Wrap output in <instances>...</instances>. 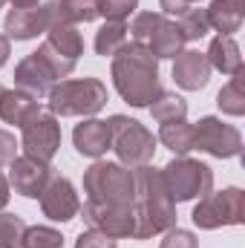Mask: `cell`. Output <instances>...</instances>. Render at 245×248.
I'll use <instances>...</instances> for the list:
<instances>
[{"label":"cell","mask_w":245,"mask_h":248,"mask_svg":"<svg viewBox=\"0 0 245 248\" xmlns=\"http://www.w3.org/2000/svg\"><path fill=\"white\" fill-rule=\"evenodd\" d=\"M193 225L202 231H214L222 225H240L245 219V193L240 187H225L219 193H205L190 214Z\"/></svg>","instance_id":"8"},{"label":"cell","mask_w":245,"mask_h":248,"mask_svg":"<svg viewBox=\"0 0 245 248\" xmlns=\"http://www.w3.org/2000/svg\"><path fill=\"white\" fill-rule=\"evenodd\" d=\"M0 98H3V84H0Z\"/></svg>","instance_id":"39"},{"label":"cell","mask_w":245,"mask_h":248,"mask_svg":"<svg viewBox=\"0 0 245 248\" xmlns=\"http://www.w3.org/2000/svg\"><path fill=\"white\" fill-rule=\"evenodd\" d=\"M49 15L63 23H90L98 17V0H52L46 3Z\"/></svg>","instance_id":"22"},{"label":"cell","mask_w":245,"mask_h":248,"mask_svg":"<svg viewBox=\"0 0 245 248\" xmlns=\"http://www.w3.org/2000/svg\"><path fill=\"white\" fill-rule=\"evenodd\" d=\"M138 9V0H98V17L104 20H127Z\"/></svg>","instance_id":"31"},{"label":"cell","mask_w":245,"mask_h":248,"mask_svg":"<svg viewBox=\"0 0 245 248\" xmlns=\"http://www.w3.org/2000/svg\"><path fill=\"white\" fill-rule=\"evenodd\" d=\"M46 110L55 116H84L92 119L107 107V87L98 78L58 81L46 95Z\"/></svg>","instance_id":"4"},{"label":"cell","mask_w":245,"mask_h":248,"mask_svg":"<svg viewBox=\"0 0 245 248\" xmlns=\"http://www.w3.org/2000/svg\"><path fill=\"white\" fill-rule=\"evenodd\" d=\"M49 26V9L46 6H20L12 9L3 20V32L12 41H32Z\"/></svg>","instance_id":"14"},{"label":"cell","mask_w":245,"mask_h":248,"mask_svg":"<svg viewBox=\"0 0 245 248\" xmlns=\"http://www.w3.org/2000/svg\"><path fill=\"white\" fill-rule=\"evenodd\" d=\"M38 107H41V104H38L35 95H29V93H23V90H3V98H0V119L6 124L23 127Z\"/></svg>","instance_id":"21"},{"label":"cell","mask_w":245,"mask_h":248,"mask_svg":"<svg viewBox=\"0 0 245 248\" xmlns=\"http://www.w3.org/2000/svg\"><path fill=\"white\" fill-rule=\"evenodd\" d=\"M75 248H119V243H116L110 234L90 228V231H81V234H78Z\"/></svg>","instance_id":"32"},{"label":"cell","mask_w":245,"mask_h":248,"mask_svg":"<svg viewBox=\"0 0 245 248\" xmlns=\"http://www.w3.org/2000/svg\"><path fill=\"white\" fill-rule=\"evenodd\" d=\"M3 3H6V0H0V9H3Z\"/></svg>","instance_id":"40"},{"label":"cell","mask_w":245,"mask_h":248,"mask_svg":"<svg viewBox=\"0 0 245 248\" xmlns=\"http://www.w3.org/2000/svg\"><path fill=\"white\" fill-rule=\"evenodd\" d=\"M46 44L72 61H78V55H84V41H81L78 29L72 23H63L58 17H52V15H49V26H46Z\"/></svg>","instance_id":"20"},{"label":"cell","mask_w":245,"mask_h":248,"mask_svg":"<svg viewBox=\"0 0 245 248\" xmlns=\"http://www.w3.org/2000/svg\"><path fill=\"white\" fill-rule=\"evenodd\" d=\"M205 58L211 63V69H219L222 75H234L243 69V55H240V46L231 35H216L205 52Z\"/></svg>","instance_id":"19"},{"label":"cell","mask_w":245,"mask_h":248,"mask_svg":"<svg viewBox=\"0 0 245 248\" xmlns=\"http://www.w3.org/2000/svg\"><path fill=\"white\" fill-rule=\"evenodd\" d=\"M136 179V202H133V217H136V234L133 240H150L168 228L176 225V202L165 185L162 170L153 165L133 168Z\"/></svg>","instance_id":"2"},{"label":"cell","mask_w":245,"mask_h":248,"mask_svg":"<svg viewBox=\"0 0 245 248\" xmlns=\"http://www.w3.org/2000/svg\"><path fill=\"white\" fill-rule=\"evenodd\" d=\"M84 222L95 231L110 234L113 240H124L136 234V217L133 211H122V208H104V205H84Z\"/></svg>","instance_id":"13"},{"label":"cell","mask_w":245,"mask_h":248,"mask_svg":"<svg viewBox=\"0 0 245 248\" xmlns=\"http://www.w3.org/2000/svg\"><path fill=\"white\" fill-rule=\"evenodd\" d=\"M205 15L211 29H216L219 35H234L245 20V0H211Z\"/></svg>","instance_id":"18"},{"label":"cell","mask_w":245,"mask_h":248,"mask_svg":"<svg viewBox=\"0 0 245 248\" xmlns=\"http://www.w3.org/2000/svg\"><path fill=\"white\" fill-rule=\"evenodd\" d=\"M107 127H110V147L116 150L124 168H141L153 162L156 136L141 122L127 119V116H110Z\"/></svg>","instance_id":"6"},{"label":"cell","mask_w":245,"mask_h":248,"mask_svg":"<svg viewBox=\"0 0 245 248\" xmlns=\"http://www.w3.org/2000/svg\"><path fill=\"white\" fill-rule=\"evenodd\" d=\"M15 156H17V141H15V136H12L9 130H0V168L12 165Z\"/></svg>","instance_id":"34"},{"label":"cell","mask_w":245,"mask_h":248,"mask_svg":"<svg viewBox=\"0 0 245 248\" xmlns=\"http://www.w3.org/2000/svg\"><path fill=\"white\" fill-rule=\"evenodd\" d=\"M72 141H75V150L87 159H101L107 150H110V127L101 119H87L75 127L72 133Z\"/></svg>","instance_id":"17"},{"label":"cell","mask_w":245,"mask_h":248,"mask_svg":"<svg viewBox=\"0 0 245 248\" xmlns=\"http://www.w3.org/2000/svg\"><path fill=\"white\" fill-rule=\"evenodd\" d=\"M26 222L15 214H0V248H20Z\"/></svg>","instance_id":"29"},{"label":"cell","mask_w":245,"mask_h":248,"mask_svg":"<svg viewBox=\"0 0 245 248\" xmlns=\"http://www.w3.org/2000/svg\"><path fill=\"white\" fill-rule=\"evenodd\" d=\"M196 3H202V0H159L162 15H173V17L184 15V12H187L190 6H196Z\"/></svg>","instance_id":"35"},{"label":"cell","mask_w":245,"mask_h":248,"mask_svg":"<svg viewBox=\"0 0 245 248\" xmlns=\"http://www.w3.org/2000/svg\"><path fill=\"white\" fill-rule=\"evenodd\" d=\"M49 179H52L49 165L35 162L29 156H15V162L9 165V185L26 199H38L44 187L49 185Z\"/></svg>","instance_id":"12"},{"label":"cell","mask_w":245,"mask_h":248,"mask_svg":"<svg viewBox=\"0 0 245 248\" xmlns=\"http://www.w3.org/2000/svg\"><path fill=\"white\" fill-rule=\"evenodd\" d=\"M193 150H205L216 159H234L243 150V136L234 124H225L216 116H205L193 127Z\"/></svg>","instance_id":"10"},{"label":"cell","mask_w":245,"mask_h":248,"mask_svg":"<svg viewBox=\"0 0 245 248\" xmlns=\"http://www.w3.org/2000/svg\"><path fill=\"white\" fill-rule=\"evenodd\" d=\"M124 44H127V23L124 20H107L98 32H95V52L98 55H116L119 49H122Z\"/></svg>","instance_id":"25"},{"label":"cell","mask_w":245,"mask_h":248,"mask_svg":"<svg viewBox=\"0 0 245 248\" xmlns=\"http://www.w3.org/2000/svg\"><path fill=\"white\" fill-rule=\"evenodd\" d=\"M159 248H199V246H196V237L190 231H184V228H168V234H165V240H162Z\"/></svg>","instance_id":"33"},{"label":"cell","mask_w":245,"mask_h":248,"mask_svg":"<svg viewBox=\"0 0 245 248\" xmlns=\"http://www.w3.org/2000/svg\"><path fill=\"white\" fill-rule=\"evenodd\" d=\"M162 176H165V185L170 190L173 202L202 199L214 187V170L205 162H196V159H187V156H176L173 162H168Z\"/></svg>","instance_id":"7"},{"label":"cell","mask_w":245,"mask_h":248,"mask_svg":"<svg viewBox=\"0 0 245 248\" xmlns=\"http://www.w3.org/2000/svg\"><path fill=\"white\" fill-rule=\"evenodd\" d=\"M38 55L44 58V63L52 69V75H55L58 81L69 78V75H72V69H75V61H72V58H66V55H61L58 49H52L49 44H41V46H38Z\"/></svg>","instance_id":"30"},{"label":"cell","mask_w":245,"mask_h":248,"mask_svg":"<svg viewBox=\"0 0 245 248\" xmlns=\"http://www.w3.org/2000/svg\"><path fill=\"white\" fill-rule=\"evenodd\" d=\"M20 248H63V237L61 231H55L49 225H32L23 231Z\"/></svg>","instance_id":"28"},{"label":"cell","mask_w":245,"mask_h":248,"mask_svg":"<svg viewBox=\"0 0 245 248\" xmlns=\"http://www.w3.org/2000/svg\"><path fill=\"white\" fill-rule=\"evenodd\" d=\"M211 78V63L205 58V52H196V49H182L176 55L173 63V81L182 87V90H202Z\"/></svg>","instance_id":"16"},{"label":"cell","mask_w":245,"mask_h":248,"mask_svg":"<svg viewBox=\"0 0 245 248\" xmlns=\"http://www.w3.org/2000/svg\"><path fill=\"white\" fill-rule=\"evenodd\" d=\"M9 196H12V193H9V179L0 173V211L9 205Z\"/></svg>","instance_id":"36"},{"label":"cell","mask_w":245,"mask_h":248,"mask_svg":"<svg viewBox=\"0 0 245 248\" xmlns=\"http://www.w3.org/2000/svg\"><path fill=\"white\" fill-rule=\"evenodd\" d=\"M9 61V38L6 35H0V66Z\"/></svg>","instance_id":"37"},{"label":"cell","mask_w":245,"mask_h":248,"mask_svg":"<svg viewBox=\"0 0 245 248\" xmlns=\"http://www.w3.org/2000/svg\"><path fill=\"white\" fill-rule=\"evenodd\" d=\"M55 81H58V78L52 75V69L44 63V58H41L38 52L26 55L23 61L15 66V84H17V90L29 93V95H35V98L49 95V90L55 87Z\"/></svg>","instance_id":"15"},{"label":"cell","mask_w":245,"mask_h":248,"mask_svg":"<svg viewBox=\"0 0 245 248\" xmlns=\"http://www.w3.org/2000/svg\"><path fill=\"white\" fill-rule=\"evenodd\" d=\"M127 32L133 35L136 44L147 46L159 61L162 58H176L184 49V44H187L182 29H179V23L170 20L162 12H138Z\"/></svg>","instance_id":"5"},{"label":"cell","mask_w":245,"mask_h":248,"mask_svg":"<svg viewBox=\"0 0 245 248\" xmlns=\"http://www.w3.org/2000/svg\"><path fill=\"white\" fill-rule=\"evenodd\" d=\"M113 84L130 107H150L165 90L159 81V58L141 44H124L113 55Z\"/></svg>","instance_id":"1"},{"label":"cell","mask_w":245,"mask_h":248,"mask_svg":"<svg viewBox=\"0 0 245 248\" xmlns=\"http://www.w3.org/2000/svg\"><path fill=\"white\" fill-rule=\"evenodd\" d=\"M84 193L90 205L133 211L136 202L133 168H124L122 162H95L84 173Z\"/></svg>","instance_id":"3"},{"label":"cell","mask_w":245,"mask_h":248,"mask_svg":"<svg viewBox=\"0 0 245 248\" xmlns=\"http://www.w3.org/2000/svg\"><path fill=\"white\" fill-rule=\"evenodd\" d=\"M20 130H23V141H20L23 153L29 159H35V162L49 165L55 159L58 147H61V124H58V116L49 113L46 107H38Z\"/></svg>","instance_id":"9"},{"label":"cell","mask_w":245,"mask_h":248,"mask_svg":"<svg viewBox=\"0 0 245 248\" xmlns=\"http://www.w3.org/2000/svg\"><path fill=\"white\" fill-rule=\"evenodd\" d=\"M38 199H41L44 217H49L52 222H69L81 211V199L75 193V185L69 179H63V176H52Z\"/></svg>","instance_id":"11"},{"label":"cell","mask_w":245,"mask_h":248,"mask_svg":"<svg viewBox=\"0 0 245 248\" xmlns=\"http://www.w3.org/2000/svg\"><path fill=\"white\" fill-rule=\"evenodd\" d=\"M15 3V9H20V6H38V0H12Z\"/></svg>","instance_id":"38"},{"label":"cell","mask_w":245,"mask_h":248,"mask_svg":"<svg viewBox=\"0 0 245 248\" xmlns=\"http://www.w3.org/2000/svg\"><path fill=\"white\" fill-rule=\"evenodd\" d=\"M150 116L159 124L184 122V116H187V101H184L182 95H176V93H162V95L150 104Z\"/></svg>","instance_id":"26"},{"label":"cell","mask_w":245,"mask_h":248,"mask_svg":"<svg viewBox=\"0 0 245 248\" xmlns=\"http://www.w3.org/2000/svg\"><path fill=\"white\" fill-rule=\"evenodd\" d=\"M216 104L225 116H245V72H234L231 81L219 90Z\"/></svg>","instance_id":"23"},{"label":"cell","mask_w":245,"mask_h":248,"mask_svg":"<svg viewBox=\"0 0 245 248\" xmlns=\"http://www.w3.org/2000/svg\"><path fill=\"white\" fill-rule=\"evenodd\" d=\"M159 141H162L168 150H173L176 156L190 153V150H193V124H187V122L162 124V130H159Z\"/></svg>","instance_id":"24"},{"label":"cell","mask_w":245,"mask_h":248,"mask_svg":"<svg viewBox=\"0 0 245 248\" xmlns=\"http://www.w3.org/2000/svg\"><path fill=\"white\" fill-rule=\"evenodd\" d=\"M176 23H179V29H182L184 41H199V38H205L208 32H211V23H208V15H205V9L199 6H190L184 15L176 17Z\"/></svg>","instance_id":"27"}]
</instances>
